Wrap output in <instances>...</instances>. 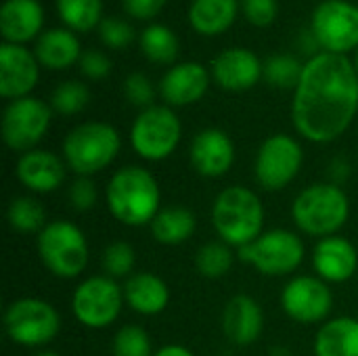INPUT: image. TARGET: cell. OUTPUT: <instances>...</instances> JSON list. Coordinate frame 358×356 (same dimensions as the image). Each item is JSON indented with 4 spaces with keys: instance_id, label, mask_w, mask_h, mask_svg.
<instances>
[{
    "instance_id": "34",
    "label": "cell",
    "mask_w": 358,
    "mask_h": 356,
    "mask_svg": "<svg viewBox=\"0 0 358 356\" xmlns=\"http://www.w3.org/2000/svg\"><path fill=\"white\" fill-rule=\"evenodd\" d=\"M113 356H153L151 353V338L138 325L122 327L111 344Z\"/></svg>"
},
{
    "instance_id": "4",
    "label": "cell",
    "mask_w": 358,
    "mask_h": 356,
    "mask_svg": "<svg viewBox=\"0 0 358 356\" xmlns=\"http://www.w3.org/2000/svg\"><path fill=\"white\" fill-rule=\"evenodd\" d=\"M350 216L348 195L340 185L317 183L306 187L292 204V218L296 227L315 237L336 235Z\"/></svg>"
},
{
    "instance_id": "32",
    "label": "cell",
    "mask_w": 358,
    "mask_h": 356,
    "mask_svg": "<svg viewBox=\"0 0 358 356\" xmlns=\"http://www.w3.org/2000/svg\"><path fill=\"white\" fill-rule=\"evenodd\" d=\"M304 63L294 55H273L264 61V80L275 88H294L300 84Z\"/></svg>"
},
{
    "instance_id": "5",
    "label": "cell",
    "mask_w": 358,
    "mask_h": 356,
    "mask_svg": "<svg viewBox=\"0 0 358 356\" xmlns=\"http://www.w3.org/2000/svg\"><path fill=\"white\" fill-rule=\"evenodd\" d=\"M120 147V132L111 124L84 122L63 138V157L78 176H92L117 157Z\"/></svg>"
},
{
    "instance_id": "18",
    "label": "cell",
    "mask_w": 358,
    "mask_h": 356,
    "mask_svg": "<svg viewBox=\"0 0 358 356\" xmlns=\"http://www.w3.org/2000/svg\"><path fill=\"white\" fill-rule=\"evenodd\" d=\"M210 78L212 73L201 63H176L164 73L159 82V94L168 107L193 105L208 92Z\"/></svg>"
},
{
    "instance_id": "17",
    "label": "cell",
    "mask_w": 358,
    "mask_h": 356,
    "mask_svg": "<svg viewBox=\"0 0 358 356\" xmlns=\"http://www.w3.org/2000/svg\"><path fill=\"white\" fill-rule=\"evenodd\" d=\"M189 157L199 176L220 178L235 164V145L224 130L206 128L191 141Z\"/></svg>"
},
{
    "instance_id": "13",
    "label": "cell",
    "mask_w": 358,
    "mask_h": 356,
    "mask_svg": "<svg viewBox=\"0 0 358 356\" xmlns=\"http://www.w3.org/2000/svg\"><path fill=\"white\" fill-rule=\"evenodd\" d=\"M304 164V151L294 136L273 134L268 136L256 155L254 172L264 191L285 189L300 172Z\"/></svg>"
},
{
    "instance_id": "12",
    "label": "cell",
    "mask_w": 358,
    "mask_h": 356,
    "mask_svg": "<svg viewBox=\"0 0 358 356\" xmlns=\"http://www.w3.org/2000/svg\"><path fill=\"white\" fill-rule=\"evenodd\" d=\"M50 105L40 99L23 97L6 105L2 113V141L13 151H34L50 128Z\"/></svg>"
},
{
    "instance_id": "26",
    "label": "cell",
    "mask_w": 358,
    "mask_h": 356,
    "mask_svg": "<svg viewBox=\"0 0 358 356\" xmlns=\"http://www.w3.org/2000/svg\"><path fill=\"white\" fill-rule=\"evenodd\" d=\"M315 356H358V319L327 321L315 338Z\"/></svg>"
},
{
    "instance_id": "11",
    "label": "cell",
    "mask_w": 358,
    "mask_h": 356,
    "mask_svg": "<svg viewBox=\"0 0 358 356\" xmlns=\"http://www.w3.org/2000/svg\"><path fill=\"white\" fill-rule=\"evenodd\" d=\"M124 304V290L111 277H90L71 296V313L88 329L109 327Z\"/></svg>"
},
{
    "instance_id": "41",
    "label": "cell",
    "mask_w": 358,
    "mask_h": 356,
    "mask_svg": "<svg viewBox=\"0 0 358 356\" xmlns=\"http://www.w3.org/2000/svg\"><path fill=\"white\" fill-rule=\"evenodd\" d=\"M168 0H124V10L138 19V21H149L157 17Z\"/></svg>"
},
{
    "instance_id": "10",
    "label": "cell",
    "mask_w": 358,
    "mask_h": 356,
    "mask_svg": "<svg viewBox=\"0 0 358 356\" xmlns=\"http://www.w3.org/2000/svg\"><path fill=\"white\" fill-rule=\"evenodd\" d=\"M310 31L323 52L346 55L355 50L358 48V6L348 0H323L313 10Z\"/></svg>"
},
{
    "instance_id": "37",
    "label": "cell",
    "mask_w": 358,
    "mask_h": 356,
    "mask_svg": "<svg viewBox=\"0 0 358 356\" xmlns=\"http://www.w3.org/2000/svg\"><path fill=\"white\" fill-rule=\"evenodd\" d=\"M99 34H101V40L109 48H115V50L126 48L134 40V29L124 19H103V23L99 25Z\"/></svg>"
},
{
    "instance_id": "2",
    "label": "cell",
    "mask_w": 358,
    "mask_h": 356,
    "mask_svg": "<svg viewBox=\"0 0 358 356\" xmlns=\"http://www.w3.org/2000/svg\"><path fill=\"white\" fill-rule=\"evenodd\" d=\"M105 199L111 216L126 227L151 225L159 212V185L141 166L120 168L107 183Z\"/></svg>"
},
{
    "instance_id": "8",
    "label": "cell",
    "mask_w": 358,
    "mask_h": 356,
    "mask_svg": "<svg viewBox=\"0 0 358 356\" xmlns=\"http://www.w3.org/2000/svg\"><path fill=\"white\" fill-rule=\"evenodd\" d=\"M180 134L178 115L168 105H151L136 115L130 128V145L143 159L162 162L176 151Z\"/></svg>"
},
{
    "instance_id": "29",
    "label": "cell",
    "mask_w": 358,
    "mask_h": 356,
    "mask_svg": "<svg viewBox=\"0 0 358 356\" xmlns=\"http://www.w3.org/2000/svg\"><path fill=\"white\" fill-rule=\"evenodd\" d=\"M141 50L157 65H172L178 57V38L170 27L151 23L141 34Z\"/></svg>"
},
{
    "instance_id": "25",
    "label": "cell",
    "mask_w": 358,
    "mask_h": 356,
    "mask_svg": "<svg viewBox=\"0 0 358 356\" xmlns=\"http://www.w3.org/2000/svg\"><path fill=\"white\" fill-rule=\"evenodd\" d=\"M237 0H193L189 6V23L201 36H220L237 19Z\"/></svg>"
},
{
    "instance_id": "23",
    "label": "cell",
    "mask_w": 358,
    "mask_h": 356,
    "mask_svg": "<svg viewBox=\"0 0 358 356\" xmlns=\"http://www.w3.org/2000/svg\"><path fill=\"white\" fill-rule=\"evenodd\" d=\"M124 302L138 315L153 317L166 311L170 290L166 281L153 273H134L124 283Z\"/></svg>"
},
{
    "instance_id": "27",
    "label": "cell",
    "mask_w": 358,
    "mask_h": 356,
    "mask_svg": "<svg viewBox=\"0 0 358 356\" xmlns=\"http://www.w3.org/2000/svg\"><path fill=\"white\" fill-rule=\"evenodd\" d=\"M195 229H197L195 214L180 206H170L159 210L151 222V235L162 245H180L193 237Z\"/></svg>"
},
{
    "instance_id": "43",
    "label": "cell",
    "mask_w": 358,
    "mask_h": 356,
    "mask_svg": "<svg viewBox=\"0 0 358 356\" xmlns=\"http://www.w3.org/2000/svg\"><path fill=\"white\" fill-rule=\"evenodd\" d=\"M153 356H195L189 348L180 346V344H168L164 348H159Z\"/></svg>"
},
{
    "instance_id": "33",
    "label": "cell",
    "mask_w": 358,
    "mask_h": 356,
    "mask_svg": "<svg viewBox=\"0 0 358 356\" xmlns=\"http://www.w3.org/2000/svg\"><path fill=\"white\" fill-rule=\"evenodd\" d=\"M88 101H90L88 88L78 80H67L55 88L50 107L61 115H76L88 105Z\"/></svg>"
},
{
    "instance_id": "21",
    "label": "cell",
    "mask_w": 358,
    "mask_h": 356,
    "mask_svg": "<svg viewBox=\"0 0 358 356\" xmlns=\"http://www.w3.org/2000/svg\"><path fill=\"white\" fill-rule=\"evenodd\" d=\"M313 266L319 279L329 283H344L352 279L358 266L357 248L338 235L323 237L313 252Z\"/></svg>"
},
{
    "instance_id": "38",
    "label": "cell",
    "mask_w": 358,
    "mask_h": 356,
    "mask_svg": "<svg viewBox=\"0 0 358 356\" xmlns=\"http://www.w3.org/2000/svg\"><path fill=\"white\" fill-rule=\"evenodd\" d=\"M241 13L254 27H268L279 13L277 0H241Z\"/></svg>"
},
{
    "instance_id": "9",
    "label": "cell",
    "mask_w": 358,
    "mask_h": 356,
    "mask_svg": "<svg viewBox=\"0 0 358 356\" xmlns=\"http://www.w3.org/2000/svg\"><path fill=\"white\" fill-rule=\"evenodd\" d=\"M239 258L252 264L260 275L283 277L294 271L304 260L302 239L285 229H273L262 233L256 241L239 250Z\"/></svg>"
},
{
    "instance_id": "3",
    "label": "cell",
    "mask_w": 358,
    "mask_h": 356,
    "mask_svg": "<svg viewBox=\"0 0 358 356\" xmlns=\"http://www.w3.org/2000/svg\"><path fill=\"white\" fill-rule=\"evenodd\" d=\"M212 225L218 237L235 248H245L262 235L264 208L248 187H227L212 206Z\"/></svg>"
},
{
    "instance_id": "39",
    "label": "cell",
    "mask_w": 358,
    "mask_h": 356,
    "mask_svg": "<svg viewBox=\"0 0 358 356\" xmlns=\"http://www.w3.org/2000/svg\"><path fill=\"white\" fill-rule=\"evenodd\" d=\"M78 65H80V71L86 78H90V80H105L111 73V61L101 50H86V52H82Z\"/></svg>"
},
{
    "instance_id": "31",
    "label": "cell",
    "mask_w": 358,
    "mask_h": 356,
    "mask_svg": "<svg viewBox=\"0 0 358 356\" xmlns=\"http://www.w3.org/2000/svg\"><path fill=\"white\" fill-rule=\"evenodd\" d=\"M233 266V252L231 245L224 241H212L197 250L195 254V269L206 279H220Z\"/></svg>"
},
{
    "instance_id": "45",
    "label": "cell",
    "mask_w": 358,
    "mask_h": 356,
    "mask_svg": "<svg viewBox=\"0 0 358 356\" xmlns=\"http://www.w3.org/2000/svg\"><path fill=\"white\" fill-rule=\"evenodd\" d=\"M355 67H357V73H358V48H357V59H355Z\"/></svg>"
},
{
    "instance_id": "44",
    "label": "cell",
    "mask_w": 358,
    "mask_h": 356,
    "mask_svg": "<svg viewBox=\"0 0 358 356\" xmlns=\"http://www.w3.org/2000/svg\"><path fill=\"white\" fill-rule=\"evenodd\" d=\"M36 356H59L57 353H52V350H42L40 355H36Z\"/></svg>"
},
{
    "instance_id": "24",
    "label": "cell",
    "mask_w": 358,
    "mask_h": 356,
    "mask_svg": "<svg viewBox=\"0 0 358 356\" xmlns=\"http://www.w3.org/2000/svg\"><path fill=\"white\" fill-rule=\"evenodd\" d=\"M36 59L46 69H67L80 61L82 48L76 34L67 27L46 29L38 36L36 42Z\"/></svg>"
},
{
    "instance_id": "1",
    "label": "cell",
    "mask_w": 358,
    "mask_h": 356,
    "mask_svg": "<svg viewBox=\"0 0 358 356\" xmlns=\"http://www.w3.org/2000/svg\"><path fill=\"white\" fill-rule=\"evenodd\" d=\"M358 113V73L346 55L319 52L304 63L294 90L292 120L300 136L327 145L340 138Z\"/></svg>"
},
{
    "instance_id": "22",
    "label": "cell",
    "mask_w": 358,
    "mask_h": 356,
    "mask_svg": "<svg viewBox=\"0 0 358 356\" xmlns=\"http://www.w3.org/2000/svg\"><path fill=\"white\" fill-rule=\"evenodd\" d=\"M44 25V8L38 0H6L0 8V34L8 44L31 42Z\"/></svg>"
},
{
    "instance_id": "19",
    "label": "cell",
    "mask_w": 358,
    "mask_h": 356,
    "mask_svg": "<svg viewBox=\"0 0 358 356\" xmlns=\"http://www.w3.org/2000/svg\"><path fill=\"white\" fill-rule=\"evenodd\" d=\"M15 172L25 189L34 193H50L65 183L67 168L59 155L44 149H34L19 157Z\"/></svg>"
},
{
    "instance_id": "35",
    "label": "cell",
    "mask_w": 358,
    "mask_h": 356,
    "mask_svg": "<svg viewBox=\"0 0 358 356\" xmlns=\"http://www.w3.org/2000/svg\"><path fill=\"white\" fill-rule=\"evenodd\" d=\"M134 262H136V252L126 241H113L105 250V256H103L105 271L111 279L128 277L130 271L134 269Z\"/></svg>"
},
{
    "instance_id": "7",
    "label": "cell",
    "mask_w": 358,
    "mask_h": 356,
    "mask_svg": "<svg viewBox=\"0 0 358 356\" xmlns=\"http://www.w3.org/2000/svg\"><path fill=\"white\" fill-rule=\"evenodd\" d=\"M61 327L59 313L40 298H19L4 311V329L10 342L23 348H40L50 344Z\"/></svg>"
},
{
    "instance_id": "20",
    "label": "cell",
    "mask_w": 358,
    "mask_h": 356,
    "mask_svg": "<svg viewBox=\"0 0 358 356\" xmlns=\"http://www.w3.org/2000/svg\"><path fill=\"white\" fill-rule=\"evenodd\" d=\"M264 329V315L260 304L245 294L233 296L222 313V332L235 346L254 344Z\"/></svg>"
},
{
    "instance_id": "14",
    "label": "cell",
    "mask_w": 358,
    "mask_h": 356,
    "mask_svg": "<svg viewBox=\"0 0 358 356\" xmlns=\"http://www.w3.org/2000/svg\"><path fill=\"white\" fill-rule=\"evenodd\" d=\"M281 306L285 315L298 323L313 325L325 321L334 306V294L319 277H296L281 292Z\"/></svg>"
},
{
    "instance_id": "30",
    "label": "cell",
    "mask_w": 358,
    "mask_h": 356,
    "mask_svg": "<svg viewBox=\"0 0 358 356\" xmlns=\"http://www.w3.org/2000/svg\"><path fill=\"white\" fill-rule=\"evenodd\" d=\"M6 220L17 233H40L46 227V212L34 197H15L8 206Z\"/></svg>"
},
{
    "instance_id": "28",
    "label": "cell",
    "mask_w": 358,
    "mask_h": 356,
    "mask_svg": "<svg viewBox=\"0 0 358 356\" xmlns=\"http://www.w3.org/2000/svg\"><path fill=\"white\" fill-rule=\"evenodd\" d=\"M57 13L71 31H90L103 23V0H57Z\"/></svg>"
},
{
    "instance_id": "15",
    "label": "cell",
    "mask_w": 358,
    "mask_h": 356,
    "mask_svg": "<svg viewBox=\"0 0 358 356\" xmlns=\"http://www.w3.org/2000/svg\"><path fill=\"white\" fill-rule=\"evenodd\" d=\"M40 78V63L23 44L0 46V97L15 101L29 97Z\"/></svg>"
},
{
    "instance_id": "16",
    "label": "cell",
    "mask_w": 358,
    "mask_h": 356,
    "mask_svg": "<svg viewBox=\"0 0 358 356\" xmlns=\"http://www.w3.org/2000/svg\"><path fill=\"white\" fill-rule=\"evenodd\" d=\"M264 78V63L250 48H227L212 63V80L229 92L254 88Z\"/></svg>"
},
{
    "instance_id": "40",
    "label": "cell",
    "mask_w": 358,
    "mask_h": 356,
    "mask_svg": "<svg viewBox=\"0 0 358 356\" xmlns=\"http://www.w3.org/2000/svg\"><path fill=\"white\" fill-rule=\"evenodd\" d=\"M96 185L90 180V176H80L73 185H71V191H69V199H71V206L78 210V212H88L94 208L96 204Z\"/></svg>"
},
{
    "instance_id": "6",
    "label": "cell",
    "mask_w": 358,
    "mask_h": 356,
    "mask_svg": "<svg viewBox=\"0 0 358 356\" xmlns=\"http://www.w3.org/2000/svg\"><path fill=\"white\" fill-rule=\"evenodd\" d=\"M38 256L55 277L76 279L88 264V241L76 225L52 220L38 233Z\"/></svg>"
},
{
    "instance_id": "36",
    "label": "cell",
    "mask_w": 358,
    "mask_h": 356,
    "mask_svg": "<svg viewBox=\"0 0 358 356\" xmlns=\"http://www.w3.org/2000/svg\"><path fill=\"white\" fill-rule=\"evenodd\" d=\"M124 94L128 99L130 105L134 107H151L153 105V84L149 82V78L141 71H134V73H128L126 80H124Z\"/></svg>"
},
{
    "instance_id": "42",
    "label": "cell",
    "mask_w": 358,
    "mask_h": 356,
    "mask_svg": "<svg viewBox=\"0 0 358 356\" xmlns=\"http://www.w3.org/2000/svg\"><path fill=\"white\" fill-rule=\"evenodd\" d=\"M331 183L334 185H340L342 180H346L348 178V166H346V162L344 159H336L334 164H331Z\"/></svg>"
}]
</instances>
